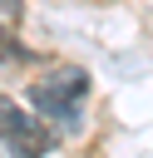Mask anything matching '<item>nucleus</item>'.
<instances>
[{
  "instance_id": "f257e3e1",
  "label": "nucleus",
  "mask_w": 153,
  "mask_h": 158,
  "mask_svg": "<svg viewBox=\"0 0 153 158\" xmlns=\"http://www.w3.org/2000/svg\"><path fill=\"white\" fill-rule=\"evenodd\" d=\"M84 94H89L84 69H54V74H39L30 84V109H39L54 123H79V99Z\"/></svg>"
},
{
  "instance_id": "f03ea898",
  "label": "nucleus",
  "mask_w": 153,
  "mask_h": 158,
  "mask_svg": "<svg viewBox=\"0 0 153 158\" xmlns=\"http://www.w3.org/2000/svg\"><path fill=\"white\" fill-rule=\"evenodd\" d=\"M0 143H5L15 158H44V153L54 148V128H49L39 114H30V109H20L15 99L0 94Z\"/></svg>"
},
{
  "instance_id": "7ed1b4c3",
  "label": "nucleus",
  "mask_w": 153,
  "mask_h": 158,
  "mask_svg": "<svg viewBox=\"0 0 153 158\" xmlns=\"http://www.w3.org/2000/svg\"><path fill=\"white\" fill-rule=\"evenodd\" d=\"M0 59H5V64H20V59H30V49H25L10 30H0Z\"/></svg>"
}]
</instances>
